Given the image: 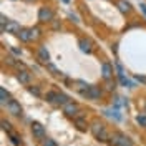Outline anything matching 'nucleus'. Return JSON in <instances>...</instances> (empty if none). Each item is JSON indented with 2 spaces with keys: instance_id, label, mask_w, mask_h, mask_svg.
Segmentation results:
<instances>
[{
  "instance_id": "f257e3e1",
  "label": "nucleus",
  "mask_w": 146,
  "mask_h": 146,
  "mask_svg": "<svg viewBox=\"0 0 146 146\" xmlns=\"http://www.w3.org/2000/svg\"><path fill=\"white\" fill-rule=\"evenodd\" d=\"M90 131L93 133L95 139H98V141H101V143H105V141H108L110 139V135H108L106 126H105L101 121H98V119H95V121L90 125Z\"/></svg>"
},
{
  "instance_id": "f03ea898",
  "label": "nucleus",
  "mask_w": 146,
  "mask_h": 146,
  "mask_svg": "<svg viewBox=\"0 0 146 146\" xmlns=\"http://www.w3.org/2000/svg\"><path fill=\"white\" fill-rule=\"evenodd\" d=\"M110 145L111 146H133V141L129 139V136H126L125 133L121 131H115L111 136H110Z\"/></svg>"
},
{
  "instance_id": "7ed1b4c3",
  "label": "nucleus",
  "mask_w": 146,
  "mask_h": 146,
  "mask_svg": "<svg viewBox=\"0 0 146 146\" xmlns=\"http://www.w3.org/2000/svg\"><path fill=\"white\" fill-rule=\"evenodd\" d=\"M62 108H63L65 116H68V118H78V116H80V113H82L80 105H78V103H75V101H68V103L63 105Z\"/></svg>"
},
{
  "instance_id": "20e7f679",
  "label": "nucleus",
  "mask_w": 146,
  "mask_h": 146,
  "mask_svg": "<svg viewBox=\"0 0 146 146\" xmlns=\"http://www.w3.org/2000/svg\"><path fill=\"white\" fill-rule=\"evenodd\" d=\"M101 95H103V90H101L100 86H96V85H90V88L83 93V96L91 101H98L101 98Z\"/></svg>"
},
{
  "instance_id": "39448f33",
  "label": "nucleus",
  "mask_w": 146,
  "mask_h": 146,
  "mask_svg": "<svg viewBox=\"0 0 146 146\" xmlns=\"http://www.w3.org/2000/svg\"><path fill=\"white\" fill-rule=\"evenodd\" d=\"M53 17H55V12L50 7H42V9L38 10V20L40 22H52L53 20Z\"/></svg>"
},
{
  "instance_id": "423d86ee",
  "label": "nucleus",
  "mask_w": 146,
  "mask_h": 146,
  "mask_svg": "<svg viewBox=\"0 0 146 146\" xmlns=\"http://www.w3.org/2000/svg\"><path fill=\"white\" fill-rule=\"evenodd\" d=\"M32 135L36 138V139H43L46 138V133H45V126L38 121H33L32 123Z\"/></svg>"
},
{
  "instance_id": "0eeeda50",
  "label": "nucleus",
  "mask_w": 146,
  "mask_h": 146,
  "mask_svg": "<svg viewBox=\"0 0 146 146\" xmlns=\"http://www.w3.org/2000/svg\"><path fill=\"white\" fill-rule=\"evenodd\" d=\"M36 60H38V63H50V53H48V50H46V46H38L36 48Z\"/></svg>"
},
{
  "instance_id": "6e6552de",
  "label": "nucleus",
  "mask_w": 146,
  "mask_h": 146,
  "mask_svg": "<svg viewBox=\"0 0 146 146\" xmlns=\"http://www.w3.org/2000/svg\"><path fill=\"white\" fill-rule=\"evenodd\" d=\"M7 111H9L10 115H13V116H22V106L15 100H10L7 103Z\"/></svg>"
},
{
  "instance_id": "1a4fd4ad",
  "label": "nucleus",
  "mask_w": 146,
  "mask_h": 146,
  "mask_svg": "<svg viewBox=\"0 0 146 146\" xmlns=\"http://www.w3.org/2000/svg\"><path fill=\"white\" fill-rule=\"evenodd\" d=\"M20 30H22V27L18 25L17 22H13V20H9V22H7V25H5V27H2V32H3V33L7 32V33H13V35H17Z\"/></svg>"
},
{
  "instance_id": "9d476101",
  "label": "nucleus",
  "mask_w": 146,
  "mask_h": 146,
  "mask_svg": "<svg viewBox=\"0 0 146 146\" xmlns=\"http://www.w3.org/2000/svg\"><path fill=\"white\" fill-rule=\"evenodd\" d=\"M78 45H80V50H82L83 53H91L93 52V43H91V40H88V38H80L78 40Z\"/></svg>"
},
{
  "instance_id": "9b49d317",
  "label": "nucleus",
  "mask_w": 146,
  "mask_h": 146,
  "mask_svg": "<svg viewBox=\"0 0 146 146\" xmlns=\"http://www.w3.org/2000/svg\"><path fill=\"white\" fill-rule=\"evenodd\" d=\"M101 76H103L105 80L113 78V65H110V63H106V62H103V63H101Z\"/></svg>"
},
{
  "instance_id": "f8f14e48",
  "label": "nucleus",
  "mask_w": 146,
  "mask_h": 146,
  "mask_svg": "<svg viewBox=\"0 0 146 146\" xmlns=\"http://www.w3.org/2000/svg\"><path fill=\"white\" fill-rule=\"evenodd\" d=\"M17 80L20 83H23V85H28L30 80H32V75H30V72H27V70H18L17 72Z\"/></svg>"
},
{
  "instance_id": "ddd939ff",
  "label": "nucleus",
  "mask_w": 146,
  "mask_h": 146,
  "mask_svg": "<svg viewBox=\"0 0 146 146\" xmlns=\"http://www.w3.org/2000/svg\"><path fill=\"white\" fill-rule=\"evenodd\" d=\"M73 123H75V126H76V129H78V131H86V129H90L88 123H86V119L82 118V116L73 118Z\"/></svg>"
},
{
  "instance_id": "4468645a",
  "label": "nucleus",
  "mask_w": 146,
  "mask_h": 146,
  "mask_svg": "<svg viewBox=\"0 0 146 146\" xmlns=\"http://www.w3.org/2000/svg\"><path fill=\"white\" fill-rule=\"evenodd\" d=\"M116 7H118V10L121 13H125V15L131 12V3L126 2V0H118V2H116Z\"/></svg>"
},
{
  "instance_id": "2eb2a0df",
  "label": "nucleus",
  "mask_w": 146,
  "mask_h": 146,
  "mask_svg": "<svg viewBox=\"0 0 146 146\" xmlns=\"http://www.w3.org/2000/svg\"><path fill=\"white\" fill-rule=\"evenodd\" d=\"M17 36L22 42H32V36H30V28H22L17 33Z\"/></svg>"
},
{
  "instance_id": "dca6fc26",
  "label": "nucleus",
  "mask_w": 146,
  "mask_h": 146,
  "mask_svg": "<svg viewBox=\"0 0 146 146\" xmlns=\"http://www.w3.org/2000/svg\"><path fill=\"white\" fill-rule=\"evenodd\" d=\"M56 98H58V91H55V90L46 91L45 100L48 101V103H52V105H55V106H56Z\"/></svg>"
},
{
  "instance_id": "f3484780",
  "label": "nucleus",
  "mask_w": 146,
  "mask_h": 146,
  "mask_svg": "<svg viewBox=\"0 0 146 146\" xmlns=\"http://www.w3.org/2000/svg\"><path fill=\"white\" fill-rule=\"evenodd\" d=\"M72 85H76V86H75V90L76 91H80V93H85V91L88 90V88H90V85H86V83L85 82H82V80H75V82L72 83Z\"/></svg>"
},
{
  "instance_id": "a211bd4d",
  "label": "nucleus",
  "mask_w": 146,
  "mask_h": 146,
  "mask_svg": "<svg viewBox=\"0 0 146 146\" xmlns=\"http://www.w3.org/2000/svg\"><path fill=\"white\" fill-rule=\"evenodd\" d=\"M70 101V96L68 95H65L63 91H58V98H56V106H63Z\"/></svg>"
},
{
  "instance_id": "6ab92c4d",
  "label": "nucleus",
  "mask_w": 146,
  "mask_h": 146,
  "mask_svg": "<svg viewBox=\"0 0 146 146\" xmlns=\"http://www.w3.org/2000/svg\"><path fill=\"white\" fill-rule=\"evenodd\" d=\"M10 100H12V98H10L9 91H7L5 88H3V86H2V88H0V103H2V105H7Z\"/></svg>"
},
{
  "instance_id": "aec40b11",
  "label": "nucleus",
  "mask_w": 146,
  "mask_h": 146,
  "mask_svg": "<svg viewBox=\"0 0 146 146\" xmlns=\"http://www.w3.org/2000/svg\"><path fill=\"white\" fill-rule=\"evenodd\" d=\"M105 115H106V116H111V118H115V119H118V121H121V115H119L118 108H115V110H105Z\"/></svg>"
},
{
  "instance_id": "412c9836",
  "label": "nucleus",
  "mask_w": 146,
  "mask_h": 146,
  "mask_svg": "<svg viewBox=\"0 0 146 146\" xmlns=\"http://www.w3.org/2000/svg\"><path fill=\"white\" fill-rule=\"evenodd\" d=\"M45 66H46V70H48V72L52 73L53 76H62V72H60V70H58V68H56L55 65H52V63H46Z\"/></svg>"
},
{
  "instance_id": "4be33fe9",
  "label": "nucleus",
  "mask_w": 146,
  "mask_h": 146,
  "mask_svg": "<svg viewBox=\"0 0 146 146\" xmlns=\"http://www.w3.org/2000/svg\"><path fill=\"white\" fill-rule=\"evenodd\" d=\"M30 36H32V40H38V38L42 36V30H40L38 27L30 28Z\"/></svg>"
},
{
  "instance_id": "5701e85b",
  "label": "nucleus",
  "mask_w": 146,
  "mask_h": 146,
  "mask_svg": "<svg viewBox=\"0 0 146 146\" xmlns=\"http://www.w3.org/2000/svg\"><path fill=\"white\" fill-rule=\"evenodd\" d=\"M118 76H119V83H121V85H125V86H129V88H133V86H135V85L129 82L126 76H125V73H118Z\"/></svg>"
},
{
  "instance_id": "b1692460",
  "label": "nucleus",
  "mask_w": 146,
  "mask_h": 146,
  "mask_svg": "<svg viewBox=\"0 0 146 146\" xmlns=\"http://www.w3.org/2000/svg\"><path fill=\"white\" fill-rule=\"evenodd\" d=\"M5 63H9L10 66H23V63L15 62V58H13V56H7V58H5Z\"/></svg>"
},
{
  "instance_id": "393cba45",
  "label": "nucleus",
  "mask_w": 146,
  "mask_h": 146,
  "mask_svg": "<svg viewBox=\"0 0 146 146\" xmlns=\"http://www.w3.org/2000/svg\"><path fill=\"white\" fill-rule=\"evenodd\" d=\"M10 141L15 146H22V138L17 136V135H13V133H10Z\"/></svg>"
},
{
  "instance_id": "a878e982",
  "label": "nucleus",
  "mask_w": 146,
  "mask_h": 146,
  "mask_svg": "<svg viewBox=\"0 0 146 146\" xmlns=\"http://www.w3.org/2000/svg\"><path fill=\"white\" fill-rule=\"evenodd\" d=\"M42 146H58V145H56V141L52 139V138H43L42 139Z\"/></svg>"
},
{
  "instance_id": "bb28decb",
  "label": "nucleus",
  "mask_w": 146,
  "mask_h": 146,
  "mask_svg": "<svg viewBox=\"0 0 146 146\" xmlns=\"http://www.w3.org/2000/svg\"><path fill=\"white\" fill-rule=\"evenodd\" d=\"M28 91H30L32 95H35V96H40V95H42V91H40V88H38V86H35V85L28 86Z\"/></svg>"
},
{
  "instance_id": "cd10ccee",
  "label": "nucleus",
  "mask_w": 146,
  "mask_h": 146,
  "mask_svg": "<svg viewBox=\"0 0 146 146\" xmlns=\"http://www.w3.org/2000/svg\"><path fill=\"white\" fill-rule=\"evenodd\" d=\"M2 129H3V131H7V133H12V126H10V123L9 121H5V119H2Z\"/></svg>"
},
{
  "instance_id": "c85d7f7f",
  "label": "nucleus",
  "mask_w": 146,
  "mask_h": 146,
  "mask_svg": "<svg viewBox=\"0 0 146 146\" xmlns=\"http://www.w3.org/2000/svg\"><path fill=\"white\" fill-rule=\"evenodd\" d=\"M115 88H116V83L113 82L111 78L106 80V90H108V91H115Z\"/></svg>"
},
{
  "instance_id": "c756f323",
  "label": "nucleus",
  "mask_w": 146,
  "mask_h": 146,
  "mask_svg": "<svg viewBox=\"0 0 146 146\" xmlns=\"http://www.w3.org/2000/svg\"><path fill=\"white\" fill-rule=\"evenodd\" d=\"M136 121L141 125V126H146V115H138V116H136Z\"/></svg>"
},
{
  "instance_id": "7c9ffc66",
  "label": "nucleus",
  "mask_w": 146,
  "mask_h": 146,
  "mask_svg": "<svg viewBox=\"0 0 146 146\" xmlns=\"http://www.w3.org/2000/svg\"><path fill=\"white\" fill-rule=\"evenodd\" d=\"M70 18H72V22H75V23H80V17L76 13H70Z\"/></svg>"
},
{
  "instance_id": "2f4dec72",
  "label": "nucleus",
  "mask_w": 146,
  "mask_h": 146,
  "mask_svg": "<svg viewBox=\"0 0 146 146\" xmlns=\"http://www.w3.org/2000/svg\"><path fill=\"white\" fill-rule=\"evenodd\" d=\"M7 22H9V18L5 17V15H2V17H0V23H2V27H5V25H7Z\"/></svg>"
},
{
  "instance_id": "473e14b6",
  "label": "nucleus",
  "mask_w": 146,
  "mask_h": 146,
  "mask_svg": "<svg viewBox=\"0 0 146 146\" xmlns=\"http://www.w3.org/2000/svg\"><path fill=\"white\" fill-rule=\"evenodd\" d=\"M10 50H12V52H13L15 55H18V56L22 55V50H18V48H15V46H10Z\"/></svg>"
},
{
  "instance_id": "72a5a7b5",
  "label": "nucleus",
  "mask_w": 146,
  "mask_h": 146,
  "mask_svg": "<svg viewBox=\"0 0 146 146\" xmlns=\"http://www.w3.org/2000/svg\"><path fill=\"white\" fill-rule=\"evenodd\" d=\"M136 80L141 83H146V76H136Z\"/></svg>"
},
{
  "instance_id": "f704fd0d",
  "label": "nucleus",
  "mask_w": 146,
  "mask_h": 146,
  "mask_svg": "<svg viewBox=\"0 0 146 146\" xmlns=\"http://www.w3.org/2000/svg\"><path fill=\"white\" fill-rule=\"evenodd\" d=\"M139 7H141V12H143V15L146 17V5H145V3H141Z\"/></svg>"
},
{
  "instance_id": "c9c22d12",
  "label": "nucleus",
  "mask_w": 146,
  "mask_h": 146,
  "mask_svg": "<svg viewBox=\"0 0 146 146\" xmlns=\"http://www.w3.org/2000/svg\"><path fill=\"white\" fill-rule=\"evenodd\" d=\"M62 2H63V3H70V0H62Z\"/></svg>"
},
{
  "instance_id": "e433bc0d",
  "label": "nucleus",
  "mask_w": 146,
  "mask_h": 146,
  "mask_svg": "<svg viewBox=\"0 0 146 146\" xmlns=\"http://www.w3.org/2000/svg\"><path fill=\"white\" fill-rule=\"evenodd\" d=\"M145 111H146V100H145Z\"/></svg>"
},
{
  "instance_id": "4c0bfd02",
  "label": "nucleus",
  "mask_w": 146,
  "mask_h": 146,
  "mask_svg": "<svg viewBox=\"0 0 146 146\" xmlns=\"http://www.w3.org/2000/svg\"><path fill=\"white\" fill-rule=\"evenodd\" d=\"M28 2H32V0H28Z\"/></svg>"
}]
</instances>
